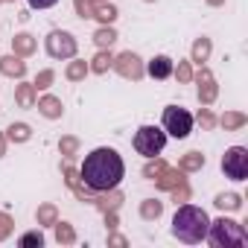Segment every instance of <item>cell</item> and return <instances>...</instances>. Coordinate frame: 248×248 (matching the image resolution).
I'll use <instances>...</instances> for the list:
<instances>
[{"mask_svg":"<svg viewBox=\"0 0 248 248\" xmlns=\"http://www.w3.org/2000/svg\"><path fill=\"white\" fill-rule=\"evenodd\" d=\"M123 175H126V164H123L120 152L111 146L93 149L91 155H85V161L79 167V181L91 193H108V190L120 187Z\"/></svg>","mask_w":248,"mask_h":248,"instance_id":"obj_1","label":"cell"},{"mask_svg":"<svg viewBox=\"0 0 248 248\" xmlns=\"http://www.w3.org/2000/svg\"><path fill=\"white\" fill-rule=\"evenodd\" d=\"M207 225H210V219H207V213L202 207L181 204L175 210V216H172V236L187 242V245H196V242H202L207 236Z\"/></svg>","mask_w":248,"mask_h":248,"instance_id":"obj_2","label":"cell"},{"mask_svg":"<svg viewBox=\"0 0 248 248\" xmlns=\"http://www.w3.org/2000/svg\"><path fill=\"white\" fill-rule=\"evenodd\" d=\"M204 239H210L213 248H242V245L248 242L242 225L233 222V219H228V216H219L216 222H210Z\"/></svg>","mask_w":248,"mask_h":248,"instance_id":"obj_3","label":"cell"},{"mask_svg":"<svg viewBox=\"0 0 248 248\" xmlns=\"http://www.w3.org/2000/svg\"><path fill=\"white\" fill-rule=\"evenodd\" d=\"M164 146H167V132L164 129H158V126H140L135 132V149H138V155L155 158V155L164 152Z\"/></svg>","mask_w":248,"mask_h":248,"instance_id":"obj_4","label":"cell"},{"mask_svg":"<svg viewBox=\"0 0 248 248\" xmlns=\"http://www.w3.org/2000/svg\"><path fill=\"white\" fill-rule=\"evenodd\" d=\"M164 132L172 135L175 140L190 138V132H193V114L187 108H181V105H167L164 108Z\"/></svg>","mask_w":248,"mask_h":248,"instance_id":"obj_5","label":"cell"},{"mask_svg":"<svg viewBox=\"0 0 248 248\" xmlns=\"http://www.w3.org/2000/svg\"><path fill=\"white\" fill-rule=\"evenodd\" d=\"M222 172L231 181H245L248 178V149L245 146H231L222 155Z\"/></svg>","mask_w":248,"mask_h":248,"instance_id":"obj_6","label":"cell"},{"mask_svg":"<svg viewBox=\"0 0 248 248\" xmlns=\"http://www.w3.org/2000/svg\"><path fill=\"white\" fill-rule=\"evenodd\" d=\"M44 47H47V56L50 59H73L76 56V38L64 30H53L47 38H44Z\"/></svg>","mask_w":248,"mask_h":248,"instance_id":"obj_7","label":"cell"},{"mask_svg":"<svg viewBox=\"0 0 248 248\" xmlns=\"http://www.w3.org/2000/svg\"><path fill=\"white\" fill-rule=\"evenodd\" d=\"M123 79H132V82H140L143 79V73H146V67H143V62H140V56L138 53H132V50H126V53H120L117 59H114V64H111Z\"/></svg>","mask_w":248,"mask_h":248,"instance_id":"obj_8","label":"cell"},{"mask_svg":"<svg viewBox=\"0 0 248 248\" xmlns=\"http://www.w3.org/2000/svg\"><path fill=\"white\" fill-rule=\"evenodd\" d=\"M196 79H199V99H202V105H210V102L216 99V93H219V88H216V79H213V73H210L207 67H202Z\"/></svg>","mask_w":248,"mask_h":248,"instance_id":"obj_9","label":"cell"},{"mask_svg":"<svg viewBox=\"0 0 248 248\" xmlns=\"http://www.w3.org/2000/svg\"><path fill=\"white\" fill-rule=\"evenodd\" d=\"M0 73L9 76V79H24L27 76V62L21 56H0Z\"/></svg>","mask_w":248,"mask_h":248,"instance_id":"obj_10","label":"cell"},{"mask_svg":"<svg viewBox=\"0 0 248 248\" xmlns=\"http://www.w3.org/2000/svg\"><path fill=\"white\" fill-rule=\"evenodd\" d=\"M35 108L47 117V120H59L62 114H64V105H62V99L59 96H53V93H47V96H41L38 102H35Z\"/></svg>","mask_w":248,"mask_h":248,"instance_id":"obj_11","label":"cell"},{"mask_svg":"<svg viewBox=\"0 0 248 248\" xmlns=\"http://www.w3.org/2000/svg\"><path fill=\"white\" fill-rule=\"evenodd\" d=\"M35 47H38V41H35V35H30V32H18V35L12 38V53H15V56H21V59L32 56V53H35Z\"/></svg>","mask_w":248,"mask_h":248,"instance_id":"obj_12","label":"cell"},{"mask_svg":"<svg viewBox=\"0 0 248 248\" xmlns=\"http://www.w3.org/2000/svg\"><path fill=\"white\" fill-rule=\"evenodd\" d=\"M172 67H175V62H172L170 56H155L146 70H149L152 79H170V76H172Z\"/></svg>","mask_w":248,"mask_h":248,"instance_id":"obj_13","label":"cell"},{"mask_svg":"<svg viewBox=\"0 0 248 248\" xmlns=\"http://www.w3.org/2000/svg\"><path fill=\"white\" fill-rule=\"evenodd\" d=\"M181 181H184V172H181V170H172V167H164L161 175L155 178V184H158L161 190H172V187H178Z\"/></svg>","mask_w":248,"mask_h":248,"instance_id":"obj_14","label":"cell"},{"mask_svg":"<svg viewBox=\"0 0 248 248\" xmlns=\"http://www.w3.org/2000/svg\"><path fill=\"white\" fill-rule=\"evenodd\" d=\"M161 213H164V202H158V199H143V202H140V219L158 222Z\"/></svg>","mask_w":248,"mask_h":248,"instance_id":"obj_15","label":"cell"},{"mask_svg":"<svg viewBox=\"0 0 248 248\" xmlns=\"http://www.w3.org/2000/svg\"><path fill=\"white\" fill-rule=\"evenodd\" d=\"M32 138V129L27 126V123H12V126L6 129V140L9 143H27Z\"/></svg>","mask_w":248,"mask_h":248,"instance_id":"obj_16","label":"cell"},{"mask_svg":"<svg viewBox=\"0 0 248 248\" xmlns=\"http://www.w3.org/2000/svg\"><path fill=\"white\" fill-rule=\"evenodd\" d=\"M114 41H117V32H114V27H111V24H102V27L93 32V44H96L99 50H108Z\"/></svg>","mask_w":248,"mask_h":248,"instance_id":"obj_17","label":"cell"},{"mask_svg":"<svg viewBox=\"0 0 248 248\" xmlns=\"http://www.w3.org/2000/svg\"><path fill=\"white\" fill-rule=\"evenodd\" d=\"M111 64H114V56H111L108 50H99V53L93 56V62L88 64V70H91V73H99V76H102V73H108V70H111Z\"/></svg>","mask_w":248,"mask_h":248,"instance_id":"obj_18","label":"cell"},{"mask_svg":"<svg viewBox=\"0 0 248 248\" xmlns=\"http://www.w3.org/2000/svg\"><path fill=\"white\" fill-rule=\"evenodd\" d=\"M15 99H18L21 108H35V88H32L30 82H21V85L15 88Z\"/></svg>","mask_w":248,"mask_h":248,"instance_id":"obj_19","label":"cell"},{"mask_svg":"<svg viewBox=\"0 0 248 248\" xmlns=\"http://www.w3.org/2000/svg\"><path fill=\"white\" fill-rule=\"evenodd\" d=\"M213 204H216L219 210H239V207H242V196H239V193H219V196L213 199Z\"/></svg>","mask_w":248,"mask_h":248,"instance_id":"obj_20","label":"cell"},{"mask_svg":"<svg viewBox=\"0 0 248 248\" xmlns=\"http://www.w3.org/2000/svg\"><path fill=\"white\" fill-rule=\"evenodd\" d=\"M35 219H38L41 228H53V225L59 222V210H56V204H41V207L35 210Z\"/></svg>","mask_w":248,"mask_h":248,"instance_id":"obj_21","label":"cell"},{"mask_svg":"<svg viewBox=\"0 0 248 248\" xmlns=\"http://www.w3.org/2000/svg\"><path fill=\"white\" fill-rule=\"evenodd\" d=\"M93 18H96L99 24H114V21H117V6L108 3V0H105V3H96V6H93Z\"/></svg>","mask_w":248,"mask_h":248,"instance_id":"obj_22","label":"cell"},{"mask_svg":"<svg viewBox=\"0 0 248 248\" xmlns=\"http://www.w3.org/2000/svg\"><path fill=\"white\" fill-rule=\"evenodd\" d=\"M204 167V155L202 152H187L181 161H178V170L181 172H196V170H202Z\"/></svg>","mask_w":248,"mask_h":248,"instance_id":"obj_23","label":"cell"},{"mask_svg":"<svg viewBox=\"0 0 248 248\" xmlns=\"http://www.w3.org/2000/svg\"><path fill=\"white\" fill-rule=\"evenodd\" d=\"M53 228H56V242L59 245H73L76 242V231H73L70 222H56Z\"/></svg>","mask_w":248,"mask_h":248,"instance_id":"obj_24","label":"cell"},{"mask_svg":"<svg viewBox=\"0 0 248 248\" xmlns=\"http://www.w3.org/2000/svg\"><path fill=\"white\" fill-rule=\"evenodd\" d=\"M64 76H67L70 82H82V79L88 76V62H82V59H73V62L64 67Z\"/></svg>","mask_w":248,"mask_h":248,"instance_id":"obj_25","label":"cell"},{"mask_svg":"<svg viewBox=\"0 0 248 248\" xmlns=\"http://www.w3.org/2000/svg\"><path fill=\"white\" fill-rule=\"evenodd\" d=\"M210 50H213V44H210V38H199L196 44H193V62L196 64H202V62H207L210 59Z\"/></svg>","mask_w":248,"mask_h":248,"instance_id":"obj_26","label":"cell"},{"mask_svg":"<svg viewBox=\"0 0 248 248\" xmlns=\"http://www.w3.org/2000/svg\"><path fill=\"white\" fill-rule=\"evenodd\" d=\"M245 114H239V111H228L225 117H222V126H225V132H236V129H242L245 126Z\"/></svg>","mask_w":248,"mask_h":248,"instance_id":"obj_27","label":"cell"},{"mask_svg":"<svg viewBox=\"0 0 248 248\" xmlns=\"http://www.w3.org/2000/svg\"><path fill=\"white\" fill-rule=\"evenodd\" d=\"M18 245H21V248H41V245H44V233H41V231H27V233H21Z\"/></svg>","mask_w":248,"mask_h":248,"instance_id":"obj_28","label":"cell"},{"mask_svg":"<svg viewBox=\"0 0 248 248\" xmlns=\"http://www.w3.org/2000/svg\"><path fill=\"white\" fill-rule=\"evenodd\" d=\"M164 167H167V164H164V161H161L158 155H155V158H149V164L143 167V178H149V181H155V178L161 175V170H164Z\"/></svg>","mask_w":248,"mask_h":248,"instance_id":"obj_29","label":"cell"},{"mask_svg":"<svg viewBox=\"0 0 248 248\" xmlns=\"http://www.w3.org/2000/svg\"><path fill=\"white\" fill-rule=\"evenodd\" d=\"M59 152H62L64 158H73V155L79 152V140H76V138H62V140H59Z\"/></svg>","mask_w":248,"mask_h":248,"instance_id":"obj_30","label":"cell"},{"mask_svg":"<svg viewBox=\"0 0 248 248\" xmlns=\"http://www.w3.org/2000/svg\"><path fill=\"white\" fill-rule=\"evenodd\" d=\"M53 79H56V73H53V70H41V73L35 76L32 88H35V91H47V88L53 85Z\"/></svg>","mask_w":248,"mask_h":248,"instance_id":"obj_31","label":"cell"},{"mask_svg":"<svg viewBox=\"0 0 248 248\" xmlns=\"http://www.w3.org/2000/svg\"><path fill=\"white\" fill-rule=\"evenodd\" d=\"M15 231V219L9 216V213H3V210H0V242H3L9 233Z\"/></svg>","mask_w":248,"mask_h":248,"instance_id":"obj_32","label":"cell"},{"mask_svg":"<svg viewBox=\"0 0 248 248\" xmlns=\"http://www.w3.org/2000/svg\"><path fill=\"white\" fill-rule=\"evenodd\" d=\"M73 6H76V15L79 18H93V0H73Z\"/></svg>","mask_w":248,"mask_h":248,"instance_id":"obj_33","label":"cell"},{"mask_svg":"<svg viewBox=\"0 0 248 248\" xmlns=\"http://www.w3.org/2000/svg\"><path fill=\"white\" fill-rule=\"evenodd\" d=\"M172 73L178 76V82H190V79H193V70H190V62H178V67H172Z\"/></svg>","mask_w":248,"mask_h":248,"instance_id":"obj_34","label":"cell"},{"mask_svg":"<svg viewBox=\"0 0 248 248\" xmlns=\"http://www.w3.org/2000/svg\"><path fill=\"white\" fill-rule=\"evenodd\" d=\"M199 123H202L204 129H213V123H216V117H213V114H210L207 108H202V111H199Z\"/></svg>","mask_w":248,"mask_h":248,"instance_id":"obj_35","label":"cell"},{"mask_svg":"<svg viewBox=\"0 0 248 248\" xmlns=\"http://www.w3.org/2000/svg\"><path fill=\"white\" fill-rule=\"evenodd\" d=\"M27 3H30L32 9H50V6L59 3V0H27Z\"/></svg>","mask_w":248,"mask_h":248,"instance_id":"obj_36","label":"cell"},{"mask_svg":"<svg viewBox=\"0 0 248 248\" xmlns=\"http://www.w3.org/2000/svg\"><path fill=\"white\" fill-rule=\"evenodd\" d=\"M108 245H120V248H123V245H129V242H126V236H120V233H111V236H108Z\"/></svg>","mask_w":248,"mask_h":248,"instance_id":"obj_37","label":"cell"},{"mask_svg":"<svg viewBox=\"0 0 248 248\" xmlns=\"http://www.w3.org/2000/svg\"><path fill=\"white\" fill-rule=\"evenodd\" d=\"M6 155V140H3V135H0V158Z\"/></svg>","mask_w":248,"mask_h":248,"instance_id":"obj_38","label":"cell"},{"mask_svg":"<svg viewBox=\"0 0 248 248\" xmlns=\"http://www.w3.org/2000/svg\"><path fill=\"white\" fill-rule=\"evenodd\" d=\"M207 3H210V6H222V3H225V0H207Z\"/></svg>","mask_w":248,"mask_h":248,"instance_id":"obj_39","label":"cell"},{"mask_svg":"<svg viewBox=\"0 0 248 248\" xmlns=\"http://www.w3.org/2000/svg\"><path fill=\"white\" fill-rule=\"evenodd\" d=\"M93 3H105V0H93Z\"/></svg>","mask_w":248,"mask_h":248,"instance_id":"obj_40","label":"cell"},{"mask_svg":"<svg viewBox=\"0 0 248 248\" xmlns=\"http://www.w3.org/2000/svg\"><path fill=\"white\" fill-rule=\"evenodd\" d=\"M146 3H155V0H146Z\"/></svg>","mask_w":248,"mask_h":248,"instance_id":"obj_41","label":"cell"},{"mask_svg":"<svg viewBox=\"0 0 248 248\" xmlns=\"http://www.w3.org/2000/svg\"><path fill=\"white\" fill-rule=\"evenodd\" d=\"M0 3H3V0H0Z\"/></svg>","mask_w":248,"mask_h":248,"instance_id":"obj_42","label":"cell"}]
</instances>
